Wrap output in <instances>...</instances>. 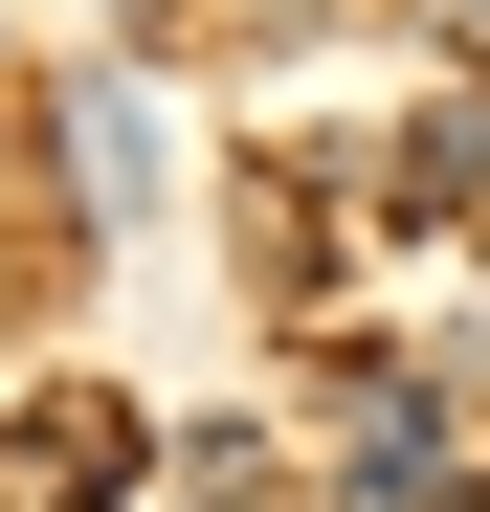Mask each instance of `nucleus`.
Wrapping results in <instances>:
<instances>
[{"instance_id": "1", "label": "nucleus", "mask_w": 490, "mask_h": 512, "mask_svg": "<svg viewBox=\"0 0 490 512\" xmlns=\"http://www.w3.org/2000/svg\"><path fill=\"white\" fill-rule=\"evenodd\" d=\"M335 490H357V512H468V490H490V446H468V423H446L424 379H379V401H357V468H335Z\"/></svg>"}, {"instance_id": "2", "label": "nucleus", "mask_w": 490, "mask_h": 512, "mask_svg": "<svg viewBox=\"0 0 490 512\" xmlns=\"http://www.w3.org/2000/svg\"><path fill=\"white\" fill-rule=\"evenodd\" d=\"M134 468H179V446H156L134 401H45V423H23V490H45V512H112Z\"/></svg>"}, {"instance_id": "3", "label": "nucleus", "mask_w": 490, "mask_h": 512, "mask_svg": "<svg viewBox=\"0 0 490 512\" xmlns=\"http://www.w3.org/2000/svg\"><path fill=\"white\" fill-rule=\"evenodd\" d=\"M468 201H490V90H446V112L379 134V223H468Z\"/></svg>"}, {"instance_id": "4", "label": "nucleus", "mask_w": 490, "mask_h": 512, "mask_svg": "<svg viewBox=\"0 0 490 512\" xmlns=\"http://www.w3.org/2000/svg\"><path fill=\"white\" fill-rule=\"evenodd\" d=\"M156 179H179V134H156V90H112V67H90V90H67V201H156Z\"/></svg>"}]
</instances>
